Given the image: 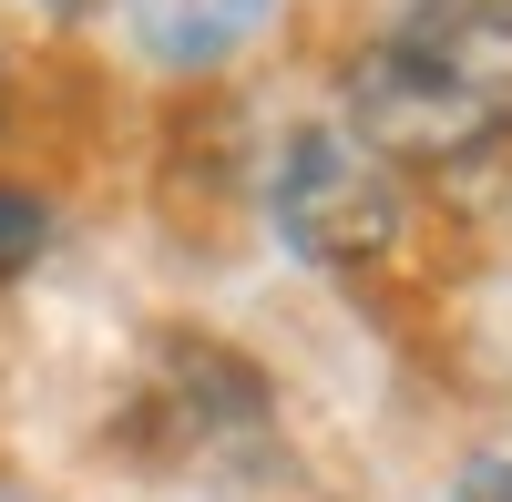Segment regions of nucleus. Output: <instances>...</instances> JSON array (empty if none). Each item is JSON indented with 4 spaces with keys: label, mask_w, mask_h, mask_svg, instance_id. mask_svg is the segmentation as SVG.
Returning a JSON list of instances; mask_svg holds the SVG:
<instances>
[{
    "label": "nucleus",
    "mask_w": 512,
    "mask_h": 502,
    "mask_svg": "<svg viewBox=\"0 0 512 502\" xmlns=\"http://www.w3.org/2000/svg\"><path fill=\"white\" fill-rule=\"evenodd\" d=\"M502 123H512V72L451 52V41H420L390 21L349 62V134L390 164H461Z\"/></svg>",
    "instance_id": "f257e3e1"
},
{
    "label": "nucleus",
    "mask_w": 512,
    "mask_h": 502,
    "mask_svg": "<svg viewBox=\"0 0 512 502\" xmlns=\"http://www.w3.org/2000/svg\"><path fill=\"white\" fill-rule=\"evenodd\" d=\"M277 226L308 267H338V277H369L410 246V175L390 154H369L349 123H297L287 154H277Z\"/></svg>",
    "instance_id": "f03ea898"
},
{
    "label": "nucleus",
    "mask_w": 512,
    "mask_h": 502,
    "mask_svg": "<svg viewBox=\"0 0 512 502\" xmlns=\"http://www.w3.org/2000/svg\"><path fill=\"white\" fill-rule=\"evenodd\" d=\"M144 441L164 462H205V451H246L267 441V390L256 369L216 339H164L154 380H144Z\"/></svg>",
    "instance_id": "7ed1b4c3"
},
{
    "label": "nucleus",
    "mask_w": 512,
    "mask_h": 502,
    "mask_svg": "<svg viewBox=\"0 0 512 502\" xmlns=\"http://www.w3.org/2000/svg\"><path fill=\"white\" fill-rule=\"evenodd\" d=\"M113 21L154 72H216L277 21V0H113Z\"/></svg>",
    "instance_id": "20e7f679"
},
{
    "label": "nucleus",
    "mask_w": 512,
    "mask_h": 502,
    "mask_svg": "<svg viewBox=\"0 0 512 502\" xmlns=\"http://www.w3.org/2000/svg\"><path fill=\"white\" fill-rule=\"evenodd\" d=\"M400 31L451 41V52H472V62H502V72H512V0H400Z\"/></svg>",
    "instance_id": "39448f33"
},
{
    "label": "nucleus",
    "mask_w": 512,
    "mask_h": 502,
    "mask_svg": "<svg viewBox=\"0 0 512 502\" xmlns=\"http://www.w3.org/2000/svg\"><path fill=\"white\" fill-rule=\"evenodd\" d=\"M21 246H41V205L0 195V257H21Z\"/></svg>",
    "instance_id": "423d86ee"
},
{
    "label": "nucleus",
    "mask_w": 512,
    "mask_h": 502,
    "mask_svg": "<svg viewBox=\"0 0 512 502\" xmlns=\"http://www.w3.org/2000/svg\"><path fill=\"white\" fill-rule=\"evenodd\" d=\"M461 502H512V462H472L461 472Z\"/></svg>",
    "instance_id": "0eeeda50"
}]
</instances>
